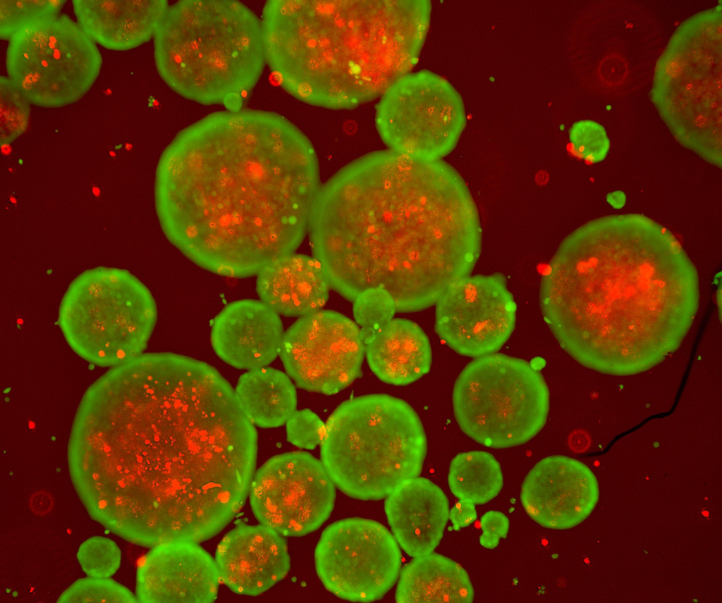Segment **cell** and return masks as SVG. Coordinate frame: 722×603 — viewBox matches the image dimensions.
<instances>
[{
  "instance_id": "1",
  "label": "cell",
  "mask_w": 722,
  "mask_h": 603,
  "mask_svg": "<svg viewBox=\"0 0 722 603\" xmlns=\"http://www.w3.org/2000/svg\"><path fill=\"white\" fill-rule=\"evenodd\" d=\"M320 187L313 149L293 124L231 110L190 125L168 146L156 204L164 232L187 258L244 278L294 254Z\"/></svg>"
},
{
  "instance_id": "2",
  "label": "cell",
  "mask_w": 722,
  "mask_h": 603,
  "mask_svg": "<svg viewBox=\"0 0 722 603\" xmlns=\"http://www.w3.org/2000/svg\"><path fill=\"white\" fill-rule=\"evenodd\" d=\"M543 314L577 361L608 374L643 372L683 342L698 303L695 273L654 259L609 262L589 256L570 237L540 287Z\"/></svg>"
},
{
  "instance_id": "3",
  "label": "cell",
  "mask_w": 722,
  "mask_h": 603,
  "mask_svg": "<svg viewBox=\"0 0 722 603\" xmlns=\"http://www.w3.org/2000/svg\"><path fill=\"white\" fill-rule=\"evenodd\" d=\"M386 12L344 2L269 1L261 20L266 63L302 99L322 88L345 100L373 92L412 61L406 37L425 35V27L406 30Z\"/></svg>"
},
{
  "instance_id": "4",
  "label": "cell",
  "mask_w": 722,
  "mask_h": 603,
  "mask_svg": "<svg viewBox=\"0 0 722 603\" xmlns=\"http://www.w3.org/2000/svg\"><path fill=\"white\" fill-rule=\"evenodd\" d=\"M153 38L161 78L204 104H238L266 63L261 20L235 1H178L168 7Z\"/></svg>"
},
{
  "instance_id": "5",
  "label": "cell",
  "mask_w": 722,
  "mask_h": 603,
  "mask_svg": "<svg viewBox=\"0 0 722 603\" xmlns=\"http://www.w3.org/2000/svg\"><path fill=\"white\" fill-rule=\"evenodd\" d=\"M427 438L412 408L387 394L342 403L330 416L321 442L322 464L350 497L377 500L417 477Z\"/></svg>"
},
{
  "instance_id": "6",
  "label": "cell",
  "mask_w": 722,
  "mask_h": 603,
  "mask_svg": "<svg viewBox=\"0 0 722 603\" xmlns=\"http://www.w3.org/2000/svg\"><path fill=\"white\" fill-rule=\"evenodd\" d=\"M157 321L154 299L129 272L85 271L69 285L59 325L70 347L86 361L114 367L142 354Z\"/></svg>"
},
{
  "instance_id": "7",
  "label": "cell",
  "mask_w": 722,
  "mask_h": 603,
  "mask_svg": "<svg viewBox=\"0 0 722 603\" xmlns=\"http://www.w3.org/2000/svg\"><path fill=\"white\" fill-rule=\"evenodd\" d=\"M453 404L461 430L490 447L520 445L544 425L549 392L527 361L501 354L477 357L460 373Z\"/></svg>"
},
{
  "instance_id": "8",
  "label": "cell",
  "mask_w": 722,
  "mask_h": 603,
  "mask_svg": "<svg viewBox=\"0 0 722 603\" xmlns=\"http://www.w3.org/2000/svg\"><path fill=\"white\" fill-rule=\"evenodd\" d=\"M8 42L7 77L35 106L54 108L78 101L92 87L102 68L97 44L77 21L64 14Z\"/></svg>"
},
{
  "instance_id": "9",
  "label": "cell",
  "mask_w": 722,
  "mask_h": 603,
  "mask_svg": "<svg viewBox=\"0 0 722 603\" xmlns=\"http://www.w3.org/2000/svg\"><path fill=\"white\" fill-rule=\"evenodd\" d=\"M314 562L329 592L345 600L369 602L381 599L393 586L401 556L396 540L384 526L353 518L324 530Z\"/></svg>"
},
{
  "instance_id": "10",
  "label": "cell",
  "mask_w": 722,
  "mask_h": 603,
  "mask_svg": "<svg viewBox=\"0 0 722 603\" xmlns=\"http://www.w3.org/2000/svg\"><path fill=\"white\" fill-rule=\"evenodd\" d=\"M335 498V485L323 464L304 452L269 459L255 472L250 492L259 523L284 537L318 529L330 516Z\"/></svg>"
},
{
  "instance_id": "11",
  "label": "cell",
  "mask_w": 722,
  "mask_h": 603,
  "mask_svg": "<svg viewBox=\"0 0 722 603\" xmlns=\"http://www.w3.org/2000/svg\"><path fill=\"white\" fill-rule=\"evenodd\" d=\"M409 94L383 102L377 114L379 132L391 151L422 161H436L455 146L466 123L463 100L443 77L413 75Z\"/></svg>"
},
{
  "instance_id": "12",
  "label": "cell",
  "mask_w": 722,
  "mask_h": 603,
  "mask_svg": "<svg viewBox=\"0 0 722 603\" xmlns=\"http://www.w3.org/2000/svg\"><path fill=\"white\" fill-rule=\"evenodd\" d=\"M279 355L297 386L329 395L360 375L365 344L356 323L320 310L299 318L284 332Z\"/></svg>"
},
{
  "instance_id": "13",
  "label": "cell",
  "mask_w": 722,
  "mask_h": 603,
  "mask_svg": "<svg viewBox=\"0 0 722 603\" xmlns=\"http://www.w3.org/2000/svg\"><path fill=\"white\" fill-rule=\"evenodd\" d=\"M436 304V333L463 356L493 354L515 328V304L500 274L465 277L451 285Z\"/></svg>"
},
{
  "instance_id": "14",
  "label": "cell",
  "mask_w": 722,
  "mask_h": 603,
  "mask_svg": "<svg viewBox=\"0 0 722 603\" xmlns=\"http://www.w3.org/2000/svg\"><path fill=\"white\" fill-rule=\"evenodd\" d=\"M599 495L597 480L585 464L570 457L551 456L529 472L520 499L527 514L541 526L568 529L590 515Z\"/></svg>"
},
{
  "instance_id": "15",
  "label": "cell",
  "mask_w": 722,
  "mask_h": 603,
  "mask_svg": "<svg viewBox=\"0 0 722 603\" xmlns=\"http://www.w3.org/2000/svg\"><path fill=\"white\" fill-rule=\"evenodd\" d=\"M220 578L215 560L198 543L166 542L153 547L140 567L137 596L144 602L209 603Z\"/></svg>"
},
{
  "instance_id": "16",
  "label": "cell",
  "mask_w": 722,
  "mask_h": 603,
  "mask_svg": "<svg viewBox=\"0 0 722 603\" xmlns=\"http://www.w3.org/2000/svg\"><path fill=\"white\" fill-rule=\"evenodd\" d=\"M283 537L261 523H241L226 533L215 557L224 583L235 593L256 596L284 578L290 557Z\"/></svg>"
},
{
  "instance_id": "17",
  "label": "cell",
  "mask_w": 722,
  "mask_h": 603,
  "mask_svg": "<svg viewBox=\"0 0 722 603\" xmlns=\"http://www.w3.org/2000/svg\"><path fill=\"white\" fill-rule=\"evenodd\" d=\"M283 329L279 315L256 300L226 306L214 319L211 341L216 354L240 369L267 366L279 355Z\"/></svg>"
},
{
  "instance_id": "18",
  "label": "cell",
  "mask_w": 722,
  "mask_h": 603,
  "mask_svg": "<svg viewBox=\"0 0 722 603\" xmlns=\"http://www.w3.org/2000/svg\"><path fill=\"white\" fill-rule=\"evenodd\" d=\"M385 511L397 543L414 557L433 552L449 517L443 492L432 481L417 477L386 497Z\"/></svg>"
},
{
  "instance_id": "19",
  "label": "cell",
  "mask_w": 722,
  "mask_h": 603,
  "mask_svg": "<svg viewBox=\"0 0 722 603\" xmlns=\"http://www.w3.org/2000/svg\"><path fill=\"white\" fill-rule=\"evenodd\" d=\"M77 23L97 44L125 51L148 42L169 6L164 0H74Z\"/></svg>"
},
{
  "instance_id": "20",
  "label": "cell",
  "mask_w": 722,
  "mask_h": 603,
  "mask_svg": "<svg viewBox=\"0 0 722 603\" xmlns=\"http://www.w3.org/2000/svg\"><path fill=\"white\" fill-rule=\"evenodd\" d=\"M330 289L317 261L303 254L277 259L257 274L261 302L279 315L300 318L322 310Z\"/></svg>"
},
{
  "instance_id": "21",
  "label": "cell",
  "mask_w": 722,
  "mask_h": 603,
  "mask_svg": "<svg viewBox=\"0 0 722 603\" xmlns=\"http://www.w3.org/2000/svg\"><path fill=\"white\" fill-rule=\"evenodd\" d=\"M363 342L371 370L386 383L408 385L430 369L429 340L422 328L411 321L392 319Z\"/></svg>"
},
{
  "instance_id": "22",
  "label": "cell",
  "mask_w": 722,
  "mask_h": 603,
  "mask_svg": "<svg viewBox=\"0 0 722 603\" xmlns=\"http://www.w3.org/2000/svg\"><path fill=\"white\" fill-rule=\"evenodd\" d=\"M474 590L466 571L436 553L415 559L403 569L397 602H472Z\"/></svg>"
},
{
  "instance_id": "23",
  "label": "cell",
  "mask_w": 722,
  "mask_h": 603,
  "mask_svg": "<svg viewBox=\"0 0 722 603\" xmlns=\"http://www.w3.org/2000/svg\"><path fill=\"white\" fill-rule=\"evenodd\" d=\"M235 393L243 413L254 425L281 426L295 411V386L287 374L275 368L266 366L244 373Z\"/></svg>"
},
{
  "instance_id": "24",
  "label": "cell",
  "mask_w": 722,
  "mask_h": 603,
  "mask_svg": "<svg viewBox=\"0 0 722 603\" xmlns=\"http://www.w3.org/2000/svg\"><path fill=\"white\" fill-rule=\"evenodd\" d=\"M503 479L498 462L489 453L471 451L458 454L451 461L448 484L461 500L485 504L500 492Z\"/></svg>"
},
{
  "instance_id": "25",
  "label": "cell",
  "mask_w": 722,
  "mask_h": 603,
  "mask_svg": "<svg viewBox=\"0 0 722 603\" xmlns=\"http://www.w3.org/2000/svg\"><path fill=\"white\" fill-rule=\"evenodd\" d=\"M63 0H1L0 37L14 36L61 15Z\"/></svg>"
},
{
  "instance_id": "26",
  "label": "cell",
  "mask_w": 722,
  "mask_h": 603,
  "mask_svg": "<svg viewBox=\"0 0 722 603\" xmlns=\"http://www.w3.org/2000/svg\"><path fill=\"white\" fill-rule=\"evenodd\" d=\"M396 305L391 295L382 287L369 288L353 301L354 317L361 328L362 340L393 319Z\"/></svg>"
},
{
  "instance_id": "27",
  "label": "cell",
  "mask_w": 722,
  "mask_h": 603,
  "mask_svg": "<svg viewBox=\"0 0 722 603\" xmlns=\"http://www.w3.org/2000/svg\"><path fill=\"white\" fill-rule=\"evenodd\" d=\"M1 142L8 143L26 128L29 101L18 91L8 77H0Z\"/></svg>"
},
{
  "instance_id": "28",
  "label": "cell",
  "mask_w": 722,
  "mask_h": 603,
  "mask_svg": "<svg viewBox=\"0 0 722 603\" xmlns=\"http://www.w3.org/2000/svg\"><path fill=\"white\" fill-rule=\"evenodd\" d=\"M569 139L575 151L592 163L603 161L609 150L610 142L604 128L591 120L575 123L569 130Z\"/></svg>"
},
{
  "instance_id": "29",
  "label": "cell",
  "mask_w": 722,
  "mask_h": 603,
  "mask_svg": "<svg viewBox=\"0 0 722 603\" xmlns=\"http://www.w3.org/2000/svg\"><path fill=\"white\" fill-rule=\"evenodd\" d=\"M324 430L318 416L308 409L295 411L286 422L288 441L307 449H313L322 442Z\"/></svg>"
},
{
  "instance_id": "30",
  "label": "cell",
  "mask_w": 722,
  "mask_h": 603,
  "mask_svg": "<svg viewBox=\"0 0 722 603\" xmlns=\"http://www.w3.org/2000/svg\"><path fill=\"white\" fill-rule=\"evenodd\" d=\"M481 528L483 531L479 538L481 545L487 549H494L501 537L508 533L509 521L501 512L490 511L481 518Z\"/></svg>"
},
{
  "instance_id": "31",
  "label": "cell",
  "mask_w": 722,
  "mask_h": 603,
  "mask_svg": "<svg viewBox=\"0 0 722 603\" xmlns=\"http://www.w3.org/2000/svg\"><path fill=\"white\" fill-rule=\"evenodd\" d=\"M449 518L455 530L469 526L477 518L475 504L460 499L449 511Z\"/></svg>"
},
{
  "instance_id": "32",
  "label": "cell",
  "mask_w": 722,
  "mask_h": 603,
  "mask_svg": "<svg viewBox=\"0 0 722 603\" xmlns=\"http://www.w3.org/2000/svg\"><path fill=\"white\" fill-rule=\"evenodd\" d=\"M612 65L609 66L608 63H604L602 66L601 77L604 80L607 81L608 83L616 84L621 80L625 73V66L623 63L622 60L618 58L616 61L612 58Z\"/></svg>"
},
{
  "instance_id": "33",
  "label": "cell",
  "mask_w": 722,
  "mask_h": 603,
  "mask_svg": "<svg viewBox=\"0 0 722 603\" xmlns=\"http://www.w3.org/2000/svg\"><path fill=\"white\" fill-rule=\"evenodd\" d=\"M606 200L612 207L619 209L625 204L626 196L622 191H615L607 195Z\"/></svg>"
}]
</instances>
